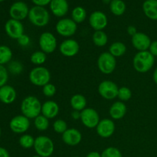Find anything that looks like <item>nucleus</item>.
<instances>
[{
	"mask_svg": "<svg viewBox=\"0 0 157 157\" xmlns=\"http://www.w3.org/2000/svg\"><path fill=\"white\" fill-rule=\"evenodd\" d=\"M30 127L29 119L24 115H18L11 120L9 127L15 133H23L27 131Z\"/></svg>",
	"mask_w": 157,
	"mask_h": 157,
	"instance_id": "9b49d317",
	"label": "nucleus"
},
{
	"mask_svg": "<svg viewBox=\"0 0 157 157\" xmlns=\"http://www.w3.org/2000/svg\"><path fill=\"white\" fill-rule=\"evenodd\" d=\"M42 90L44 96L48 97V98L53 97L55 94V93H56V87H55L54 84H51V83H48L46 85H44L43 87Z\"/></svg>",
	"mask_w": 157,
	"mask_h": 157,
	"instance_id": "c9c22d12",
	"label": "nucleus"
},
{
	"mask_svg": "<svg viewBox=\"0 0 157 157\" xmlns=\"http://www.w3.org/2000/svg\"><path fill=\"white\" fill-rule=\"evenodd\" d=\"M101 157H122V153L116 147H107L101 153Z\"/></svg>",
	"mask_w": 157,
	"mask_h": 157,
	"instance_id": "72a5a7b5",
	"label": "nucleus"
},
{
	"mask_svg": "<svg viewBox=\"0 0 157 157\" xmlns=\"http://www.w3.org/2000/svg\"><path fill=\"white\" fill-rule=\"evenodd\" d=\"M117 87L114 82L111 81H104L98 86V92L103 98L106 100H113L117 97Z\"/></svg>",
	"mask_w": 157,
	"mask_h": 157,
	"instance_id": "6e6552de",
	"label": "nucleus"
},
{
	"mask_svg": "<svg viewBox=\"0 0 157 157\" xmlns=\"http://www.w3.org/2000/svg\"><path fill=\"white\" fill-rule=\"evenodd\" d=\"M112 13L115 15H122L126 10V5L122 0H112L110 5Z\"/></svg>",
	"mask_w": 157,
	"mask_h": 157,
	"instance_id": "bb28decb",
	"label": "nucleus"
},
{
	"mask_svg": "<svg viewBox=\"0 0 157 157\" xmlns=\"http://www.w3.org/2000/svg\"><path fill=\"white\" fill-rule=\"evenodd\" d=\"M29 9L27 5L23 2H15L10 8L9 15L12 18L18 21L24 19L29 15Z\"/></svg>",
	"mask_w": 157,
	"mask_h": 157,
	"instance_id": "2eb2a0df",
	"label": "nucleus"
},
{
	"mask_svg": "<svg viewBox=\"0 0 157 157\" xmlns=\"http://www.w3.org/2000/svg\"><path fill=\"white\" fill-rule=\"evenodd\" d=\"M71 117L75 120L81 119V112L78 111V110H74L71 113Z\"/></svg>",
	"mask_w": 157,
	"mask_h": 157,
	"instance_id": "37998d69",
	"label": "nucleus"
},
{
	"mask_svg": "<svg viewBox=\"0 0 157 157\" xmlns=\"http://www.w3.org/2000/svg\"><path fill=\"white\" fill-rule=\"evenodd\" d=\"M12 58V50L8 46H0V64L3 65L11 61Z\"/></svg>",
	"mask_w": 157,
	"mask_h": 157,
	"instance_id": "c85d7f7f",
	"label": "nucleus"
},
{
	"mask_svg": "<svg viewBox=\"0 0 157 157\" xmlns=\"http://www.w3.org/2000/svg\"><path fill=\"white\" fill-rule=\"evenodd\" d=\"M143 9L146 16L150 19L157 20V0H146Z\"/></svg>",
	"mask_w": 157,
	"mask_h": 157,
	"instance_id": "5701e85b",
	"label": "nucleus"
},
{
	"mask_svg": "<svg viewBox=\"0 0 157 157\" xmlns=\"http://www.w3.org/2000/svg\"><path fill=\"white\" fill-rule=\"evenodd\" d=\"M82 140V135L81 132L75 128L67 129L62 134V140L65 144L68 146L78 145Z\"/></svg>",
	"mask_w": 157,
	"mask_h": 157,
	"instance_id": "a211bd4d",
	"label": "nucleus"
},
{
	"mask_svg": "<svg viewBox=\"0 0 157 157\" xmlns=\"http://www.w3.org/2000/svg\"><path fill=\"white\" fill-rule=\"evenodd\" d=\"M2 1H4V0H0V2H2Z\"/></svg>",
	"mask_w": 157,
	"mask_h": 157,
	"instance_id": "09e8293b",
	"label": "nucleus"
},
{
	"mask_svg": "<svg viewBox=\"0 0 157 157\" xmlns=\"http://www.w3.org/2000/svg\"><path fill=\"white\" fill-rule=\"evenodd\" d=\"M5 30L6 34L13 39H18L22 35H24V27L21 22L18 20H8L5 25Z\"/></svg>",
	"mask_w": 157,
	"mask_h": 157,
	"instance_id": "f8f14e48",
	"label": "nucleus"
},
{
	"mask_svg": "<svg viewBox=\"0 0 157 157\" xmlns=\"http://www.w3.org/2000/svg\"><path fill=\"white\" fill-rule=\"evenodd\" d=\"M34 149L38 156L49 157L54 153L55 146L52 139L46 136H39L35 138Z\"/></svg>",
	"mask_w": 157,
	"mask_h": 157,
	"instance_id": "20e7f679",
	"label": "nucleus"
},
{
	"mask_svg": "<svg viewBox=\"0 0 157 157\" xmlns=\"http://www.w3.org/2000/svg\"><path fill=\"white\" fill-rule=\"evenodd\" d=\"M149 52L152 54L154 57L157 56V40L151 42V44L149 48Z\"/></svg>",
	"mask_w": 157,
	"mask_h": 157,
	"instance_id": "58836bf2",
	"label": "nucleus"
},
{
	"mask_svg": "<svg viewBox=\"0 0 157 157\" xmlns=\"http://www.w3.org/2000/svg\"><path fill=\"white\" fill-rule=\"evenodd\" d=\"M73 157H79V156H73Z\"/></svg>",
	"mask_w": 157,
	"mask_h": 157,
	"instance_id": "8fccbe9b",
	"label": "nucleus"
},
{
	"mask_svg": "<svg viewBox=\"0 0 157 157\" xmlns=\"http://www.w3.org/2000/svg\"><path fill=\"white\" fill-rule=\"evenodd\" d=\"M86 157H101V154H100V153H98V152L93 151L89 153Z\"/></svg>",
	"mask_w": 157,
	"mask_h": 157,
	"instance_id": "c03bdc74",
	"label": "nucleus"
},
{
	"mask_svg": "<svg viewBox=\"0 0 157 157\" xmlns=\"http://www.w3.org/2000/svg\"><path fill=\"white\" fill-rule=\"evenodd\" d=\"M72 20L76 23H81L85 20L86 16H87V12L85 9L81 6L75 8L72 11L71 13Z\"/></svg>",
	"mask_w": 157,
	"mask_h": 157,
	"instance_id": "cd10ccee",
	"label": "nucleus"
},
{
	"mask_svg": "<svg viewBox=\"0 0 157 157\" xmlns=\"http://www.w3.org/2000/svg\"><path fill=\"white\" fill-rule=\"evenodd\" d=\"M131 42L133 47L139 52L147 51L151 44V39L150 37L143 32H137L132 36Z\"/></svg>",
	"mask_w": 157,
	"mask_h": 157,
	"instance_id": "ddd939ff",
	"label": "nucleus"
},
{
	"mask_svg": "<svg viewBox=\"0 0 157 157\" xmlns=\"http://www.w3.org/2000/svg\"><path fill=\"white\" fill-rule=\"evenodd\" d=\"M155 63V57L149 51L139 52L133 60V67L140 73H146L153 67Z\"/></svg>",
	"mask_w": 157,
	"mask_h": 157,
	"instance_id": "f03ea898",
	"label": "nucleus"
},
{
	"mask_svg": "<svg viewBox=\"0 0 157 157\" xmlns=\"http://www.w3.org/2000/svg\"><path fill=\"white\" fill-rule=\"evenodd\" d=\"M153 81H154V82L156 83V84H157V67L155 69L154 72H153Z\"/></svg>",
	"mask_w": 157,
	"mask_h": 157,
	"instance_id": "a18cd8bd",
	"label": "nucleus"
},
{
	"mask_svg": "<svg viewBox=\"0 0 157 157\" xmlns=\"http://www.w3.org/2000/svg\"><path fill=\"white\" fill-rule=\"evenodd\" d=\"M35 140L33 136L29 134H24L19 138V144L25 149H29L34 147Z\"/></svg>",
	"mask_w": 157,
	"mask_h": 157,
	"instance_id": "2f4dec72",
	"label": "nucleus"
},
{
	"mask_svg": "<svg viewBox=\"0 0 157 157\" xmlns=\"http://www.w3.org/2000/svg\"><path fill=\"white\" fill-rule=\"evenodd\" d=\"M17 40H18V44L21 46H24V47L25 46L29 45V43H30V38H29V37L26 35H22Z\"/></svg>",
	"mask_w": 157,
	"mask_h": 157,
	"instance_id": "4c0bfd02",
	"label": "nucleus"
},
{
	"mask_svg": "<svg viewBox=\"0 0 157 157\" xmlns=\"http://www.w3.org/2000/svg\"><path fill=\"white\" fill-rule=\"evenodd\" d=\"M127 52V47L124 43L121 41L113 42L109 48V52L115 58L121 57Z\"/></svg>",
	"mask_w": 157,
	"mask_h": 157,
	"instance_id": "393cba45",
	"label": "nucleus"
},
{
	"mask_svg": "<svg viewBox=\"0 0 157 157\" xmlns=\"http://www.w3.org/2000/svg\"><path fill=\"white\" fill-rule=\"evenodd\" d=\"M29 80L32 84L38 87H44L51 80V74L44 67H36L29 73Z\"/></svg>",
	"mask_w": 157,
	"mask_h": 157,
	"instance_id": "39448f33",
	"label": "nucleus"
},
{
	"mask_svg": "<svg viewBox=\"0 0 157 157\" xmlns=\"http://www.w3.org/2000/svg\"><path fill=\"white\" fill-rule=\"evenodd\" d=\"M116 58L110 52H104L100 55L98 59V67L101 73L104 75L113 73L116 68Z\"/></svg>",
	"mask_w": 157,
	"mask_h": 157,
	"instance_id": "423d86ee",
	"label": "nucleus"
},
{
	"mask_svg": "<svg viewBox=\"0 0 157 157\" xmlns=\"http://www.w3.org/2000/svg\"><path fill=\"white\" fill-rule=\"evenodd\" d=\"M89 23L95 31H102L107 26V18L104 12L95 11L90 15Z\"/></svg>",
	"mask_w": 157,
	"mask_h": 157,
	"instance_id": "f3484780",
	"label": "nucleus"
},
{
	"mask_svg": "<svg viewBox=\"0 0 157 157\" xmlns=\"http://www.w3.org/2000/svg\"><path fill=\"white\" fill-rule=\"evenodd\" d=\"M56 31L63 37H71L76 32L78 26L77 23L71 18H62L56 24Z\"/></svg>",
	"mask_w": 157,
	"mask_h": 157,
	"instance_id": "0eeeda50",
	"label": "nucleus"
},
{
	"mask_svg": "<svg viewBox=\"0 0 157 157\" xmlns=\"http://www.w3.org/2000/svg\"><path fill=\"white\" fill-rule=\"evenodd\" d=\"M59 113V106L55 101H47L41 106V114L48 119H53Z\"/></svg>",
	"mask_w": 157,
	"mask_h": 157,
	"instance_id": "6ab92c4d",
	"label": "nucleus"
},
{
	"mask_svg": "<svg viewBox=\"0 0 157 157\" xmlns=\"http://www.w3.org/2000/svg\"><path fill=\"white\" fill-rule=\"evenodd\" d=\"M39 46L41 50L45 54H51L57 48V39L51 32H44L39 38Z\"/></svg>",
	"mask_w": 157,
	"mask_h": 157,
	"instance_id": "1a4fd4ad",
	"label": "nucleus"
},
{
	"mask_svg": "<svg viewBox=\"0 0 157 157\" xmlns=\"http://www.w3.org/2000/svg\"><path fill=\"white\" fill-rule=\"evenodd\" d=\"M30 60L32 64H35V65H41L46 61L47 55L42 51H37V52H35L32 54Z\"/></svg>",
	"mask_w": 157,
	"mask_h": 157,
	"instance_id": "c756f323",
	"label": "nucleus"
},
{
	"mask_svg": "<svg viewBox=\"0 0 157 157\" xmlns=\"http://www.w3.org/2000/svg\"><path fill=\"white\" fill-rule=\"evenodd\" d=\"M94 44L98 47H104L107 44L108 41V37H107V34L103 31H95L94 33L93 37Z\"/></svg>",
	"mask_w": 157,
	"mask_h": 157,
	"instance_id": "a878e982",
	"label": "nucleus"
},
{
	"mask_svg": "<svg viewBox=\"0 0 157 157\" xmlns=\"http://www.w3.org/2000/svg\"><path fill=\"white\" fill-rule=\"evenodd\" d=\"M48 120L49 119L43 116L42 114H40L39 116L35 118L34 124H35V126L37 130H40V131H44V130H48L49 127Z\"/></svg>",
	"mask_w": 157,
	"mask_h": 157,
	"instance_id": "7c9ffc66",
	"label": "nucleus"
},
{
	"mask_svg": "<svg viewBox=\"0 0 157 157\" xmlns=\"http://www.w3.org/2000/svg\"><path fill=\"white\" fill-rule=\"evenodd\" d=\"M79 44L75 39L64 40L61 42L59 47V50L61 55L67 57V58L75 56L79 52Z\"/></svg>",
	"mask_w": 157,
	"mask_h": 157,
	"instance_id": "4468645a",
	"label": "nucleus"
},
{
	"mask_svg": "<svg viewBox=\"0 0 157 157\" xmlns=\"http://www.w3.org/2000/svg\"><path fill=\"white\" fill-rule=\"evenodd\" d=\"M81 121L87 128H96L100 122V117L94 109L85 108L81 112Z\"/></svg>",
	"mask_w": 157,
	"mask_h": 157,
	"instance_id": "9d476101",
	"label": "nucleus"
},
{
	"mask_svg": "<svg viewBox=\"0 0 157 157\" xmlns=\"http://www.w3.org/2000/svg\"><path fill=\"white\" fill-rule=\"evenodd\" d=\"M0 136H1V129H0Z\"/></svg>",
	"mask_w": 157,
	"mask_h": 157,
	"instance_id": "de8ad7c7",
	"label": "nucleus"
},
{
	"mask_svg": "<svg viewBox=\"0 0 157 157\" xmlns=\"http://www.w3.org/2000/svg\"><path fill=\"white\" fill-rule=\"evenodd\" d=\"M97 133L101 137L109 138L115 131V124L110 119H103L100 121L96 127Z\"/></svg>",
	"mask_w": 157,
	"mask_h": 157,
	"instance_id": "dca6fc26",
	"label": "nucleus"
},
{
	"mask_svg": "<svg viewBox=\"0 0 157 157\" xmlns=\"http://www.w3.org/2000/svg\"><path fill=\"white\" fill-rule=\"evenodd\" d=\"M50 8L52 13L57 17H62L68 11V4L67 0H52Z\"/></svg>",
	"mask_w": 157,
	"mask_h": 157,
	"instance_id": "aec40b11",
	"label": "nucleus"
},
{
	"mask_svg": "<svg viewBox=\"0 0 157 157\" xmlns=\"http://www.w3.org/2000/svg\"><path fill=\"white\" fill-rule=\"evenodd\" d=\"M29 21L37 27H44L47 25L50 20V15L47 9L43 6H34L29 10Z\"/></svg>",
	"mask_w": 157,
	"mask_h": 157,
	"instance_id": "7ed1b4c3",
	"label": "nucleus"
},
{
	"mask_svg": "<svg viewBox=\"0 0 157 157\" xmlns=\"http://www.w3.org/2000/svg\"><path fill=\"white\" fill-rule=\"evenodd\" d=\"M127 33L130 35H131V36H133L135 34L137 33V32H136V29L134 26H129V27L127 28Z\"/></svg>",
	"mask_w": 157,
	"mask_h": 157,
	"instance_id": "a19ab883",
	"label": "nucleus"
},
{
	"mask_svg": "<svg viewBox=\"0 0 157 157\" xmlns=\"http://www.w3.org/2000/svg\"><path fill=\"white\" fill-rule=\"evenodd\" d=\"M53 129L56 133L63 134L67 130V123L64 120H57V121H55L54 122Z\"/></svg>",
	"mask_w": 157,
	"mask_h": 157,
	"instance_id": "f704fd0d",
	"label": "nucleus"
},
{
	"mask_svg": "<svg viewBox=\"0 0 157 157\" xmlns=\"http://www.w3.org/2000/svg\"><path fill=\"white\" fill-rule=\"evenodd\" d=\"M9 78V75L6 67L0 64V87L6 85Z\"/></svg>",
	"mask_w": 157,
	"mask_h": 157,
	"instance_id": "e433bc0d",
	"label": "nucleus"
},
{
	"mask_svg": "<svg viewBox=\"0 0 157 157\" xmlns=\"http://www.w3.org/2000/svg\"><path fill=\"white\" fill-rule=\"evenodd\" d=\"M34 3H35L36 6H44L46 5H48V3H50L52 2V0H32Z\"/></svg>",
	"mask_w": 157,
	"mask_h": 157,
	"instance_id": "ea45409f",
	"label": "nucleus"
},
{
	"mask_svg": "<svg viewBox=\"0 0 157 157\" xmlns=\"http://www.w3.org/2000/svg\"><path fill=\"white\" fill-rule=\"evenodd\" d=\"M32 157H41V156H32Z\"/></svg>",
	"mask_w": 157,
	"mask_h": 157,
	"instance_id": "49530a36",
	"label": "nucleus"
},
{
	"mask_svg": "<svg viewBox=\"0 0 157 157\" xmlns=\"http://www.w3.org/2000/svg\"><path fill=\"white\" fill-rule=\"evenodd\" d=\"M71 106L75 110L81 112L86 108L87 106V100L85 97L82 94H75L71 97L70 101Z\"/></svg>",
	"mask_w": 157,
	"mask_h": 157,
	"instance_id": "b1692460",
	"label": "nucleus"
},
{
	"mask_svg": "<svg viewBox=\"0 0 157 157\" xmlns=\"http://www.w3.org/2000/svg\"><path fill=\"white\" fill-rule=\"evenodd\" d=\"M0 157H10L9 156V153L6 149L0 147Z\"/></svg>",
	"mask_w": 157,
	"mask_h": 157,
	"instance_id": "79ce46f5",
	"label": "nucleus"
},
{
	"mask_svg": "<svg viewBox=\"0 0 157 157\" xmlns=\"http://www.w3.org/2000/svg\"><path fill=\"white\" fill-rule=\"evenodd\" d=\"M16 98V91L9 85H4L0 87V101L6 104H12Z\"/></svg>",
	"mask_w": 157,
	"mask_h": 157,
	"instance_id": "412c9836",
	"label": "nucleus"
},
{
	"mask_svg": "<svg viewBox=\"0 0 157 157\" xmlns=\"http://www.w3.org/2000/svg\"><path fill=\"white\" fill-rule=\"evenodd\" d=\"M41 106L42 104L36 97L28 96L21 101V111L29 119H35L41 113Z\"/></svg>",
	"mask_w": 157,
	"mask_h": 157,
	"instance_id": "f257e3e1",
	"label": "nucleus"
},
{
	"mask_svg": "<svg viewBox=\"0 0 157 157\" xmlns=\"http://www.w3.org/2000/svg\"><path fill=\"white\" fill-rule=\"evenodd\" d=\"M109 113L113 119L121 120L127 113V106L121 101H117L111 105Z\"/></svg>",
	"mask_w": 157,
	"mask_h": 157,
	"instance_id": "4be33fe9",
	"label": "nucleus"
},
{
	"mask_svg": "<svg viewBox=\"0 0 157 157\" xmlns=\"http://www.w3.org/2000/svg\"><path fill=\"white\" fill-rule=\"evenodd\" d=\"M132 92L130 88L127 87H120L118 90L117 98L122 101H127L131 98Z\"/></svg>",
	"mask_w": 157,
	"mask_h": 157,
	"instance_id": "473e14b6",
	"label": "nucleus"
}]
</instances>
